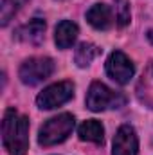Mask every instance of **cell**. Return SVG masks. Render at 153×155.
<instances>
[{
  "instance_id": "9c48e42d",
  "label": "cell",
  "mask_w": 153,
  "mask_h": 155,
  "mask_svg": "<svg viewBox=\"0 0 153 155\" xmlns=\"http://www.w3.org/2000/svg\"><path fill=\"white\" fill-rule=\"evenodd\" d=\"M77 33H79V29H77V25L74 22H70V20L60 22L58 27H56V33H54V41H56L58 49L72 47L77 38Z\"/></svg>"
},
{
  "instance_id": "52a82bcc",
  "label": "cell",
  "mask_w": 153,
  "mask_h": 155,
  "mask_svg": "<svg viewBox=\"0 0 153 155\" xmlns=\"http://www.w3.org/2000/svg\"><path fill=\"white\" fill-rule=\"evenodd\" d=\"M139 153V137L133 126L122 124L114 137L112 155H137Z\"/></svg>"
},
{
  "instance_id": "8992f818",
  "label": "cell",
  "mask_w": 153,
  "mask_h": 155,
  "mask_svg": "<svg viewBox=\"0 0 153 155\" xmlns=\"http://www.w3.org/2000/svg\"><path fill=\"white\" fill-rule=\"evenodd\" d=\"M106 74L112 78L115 83L126 85V83H130V79L135 74V67L124 52L114 51L106 60Z\"/></svg>"
},
{
  "instance_id": "30bf717a",
  "label": "cell",
  "mask_w": 153,
  "mask_h": 155,
  "mask_svg": "<svg viewBox=\"0 0 153 155\" xmlns=\"http://www.w3.org/2000/svg\"><path fill=\"white\" fill-rule=\"evenodd\" d=\"M77 135H79L81 141H88V143H94V144H103V141H105V128H103V124L99 121L88 119V121L79 124Z\"/></svg>"
},
{
  "instance_id": "5bb4252c",
  "label": "cell",
  "mask_w": 153,
  "mask_h": 155,
  "mask_svg": "<svg viewBox=\"0 0 153 155\" xmlns=\"http://www.w3.org/2000/svg\"><path fill=\"white\" fill-rule=\"evenodd\" d=\"M115 20L119 27H126L130 24V2L115 0Z\"/></svg>"
},
{
  "instance_id": "6da1fadb",
  "label": "cell",
  "mask_w": 153,
  "mask_h": 155,
  "mask_svg": "<svg viewBox=\"0 0 153 155\" xmlns=\"http://www.w3.org/2000/svg\"><path fill=\"white\" fill-rule=\"evenodd\" d=\"M2 143L9 155H25L29 150V119L7 108L2 121Z\"/></svg>"
},
{
  "instance_id": "7a4b0ae2",
  "label": "cell",
  "mask_w": 153,
  "mask_h": 155,
  "mask_svg": "<svg viewBox=\"0 0 153 155\" xmlns=\"http://www.w3.org/2000/svg\"><path fill=\"white\" fill-rule=\"evenodd\" d=\"M74 116L72 114H60L50 117L43 123L38 132V143L41 146H54L63 143L74 130Z\"/></svg>"
},
{
  "instance_id": "ba28073f",
  "label": "cell",
  "mask_w": 153,
  "mask_h": 155,
  "mask_svg": "<svg viewBox=\"0 0 153 155\" xmlns=\"http://www.w3.org/2000/svg\"><path fill=\"white\" fill-rule=\"evenodd\" d=\"M86 20L88 24L97 29V31H106L112 27L114 24V16H112V9L106 4H94L88 11H86Z\"/></svg>"
},
{
  "instance_id": "7c38bea8",
  "label": "cell",
  "mask_w": 153,
  "mask_h": 155,
  "mask_svg": "<svg viewBox=\"0 0 153 155\" xmlns=\"http://www.w3.org/2000/svg\"><path fill=\"white\" fill-rule=\"evenodd\" d=\"M97 54H99L97 45H94V43H81L76 49L74 60H76L77 67H88V65L94 61V58H96Z\"/></svg>"
},
{
  "instance_id": "277c9868",
  "label": "cell",
  "mask_w": 153,
  "mask_h": 155,
  "mask_svg": "<svg viewBox=\"0 0 153 155\" xmlns=\"http://www.w3.org/2000/svg\"><path fill=\"white\" fill-rule=\"evenodd\" d=\"M72 96H74L72 81H58L40 92L36 97V105L41 110H52V108H58V107L65 105L67 101H70Z\"/></svg>"
},
{
  "instance_id": "8fae6325",
  "label": "cell",
  "mask_w": 153,
  "mask_h": 155,
  "mask_svg": "<svg viewBox=\"0 0 153 155\" xmlns=\"http://www.w3.org/2000/svg\"><path fill=\"white\" fill-rule=\"evenodd\" d=\"M43 33H45V22L41 18H33L29 24L22 25L16 31V38L27 43H40L43 40Z\"/></svg>"
},
{
  "instance_id": "9a60e30c",
  "label": "cell",
  "mask_w": 153,
  "mask_h": 155,
  "mask_svg": "<svg viewBox=\"0 0 153 155\" xmlns=\"http://www.w3.org/2000/svg\"><path fill=\"white\" fill-rule=\"evenodd\" d=\"M148 40L153 43V29H150V31H148Z\"/></svg>"
},
{
  "instance_id": "5b68a950",
  "label": "cell",
  "mask_w": 153,
  "mask_h": 155,
  "mask_svg": "<svg viewBox=\"0 0 153 155\" xmlns=\"http://www.w3.org/2000/svg\"><path fill=\"white\" fill-rule=\"evenodd\" d=\"M54 72V61L50 58H29L20 65L18 76L22 79L24 85H38L41 81H45L47 78H50V74Z\"/></svg>"
},
{
  "instance_id": "4fadbf2b",
  "label": "cell",
  "mask_w": 153,
  "mask_h": 155,
  "mask_svg": "<svg viewBox=\"0 0 153 155\" xmlns=\"http://www.w3.org/2000/svg\"><path fill=\"white\" fill-rule=\"evenodd\" d=\"M24 2L25 0H4L2 2V16H0V20H2V25H7L9 24V20L18 13V9L24 5Z\"/></svg>"
},
{
  "instance_id": "3957f363",
  "label": "cell",
  "mask_w": 153,
  "mask_h": 155,
  "mask_svg": "<svg viewBox=\"0 0 153 155\" xmlns=\"http://www.w3.org/2000/svg\"><path fill=\"white\" fill-rule=\"evenodd\" d=\"M86 108L92 112H101L106 108H121L126 103V97L119 92H114L101 81H94L86 92Z\"/></svg>"
}]
</instances>
